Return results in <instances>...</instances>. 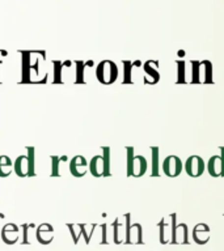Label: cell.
Listing matches in <instances>:
<instances>
[{
	"label": "cell",
	"instance_id": "1",
	"mask_svg": "<svg viewBox=\"0 0 224 251\" xmlns=\"http://www.w3.org/2000/svg\"><path fill=\"white\" fill-rule=\"evenodd\" d=\"M212 71L210 60H192V84H212Z\"/></svg>",
	"mask_w": 224,
	"mask_h": 251
},
{
	"label": "cell",
	"instance_id": "2",
	"mask_svg": "<svg viewBox=\"0 0 224 251\" xmlns=\"http://www.w3.org/2000/svg\"><path fill=\"white\" fill-rule=\"evenodd\" d=\"M126 152H127V176H144L148 168V162L145 160L144 156H134V148L133 147H126Z\"/></svg>",
	"mask_w": 224,
	"mask_h": 251
},
{
	"label": "cell",
	"instance_id": "3",
	"mask_svg": "<svg viewBox=\"0 0 224 251\" xmlns=\"http://www.w3.org/2000/svg\"><path fill=\"white\" fill-rule=\"evenodd\" d=\"M118 74H119V71L113 60H102L101 63H98L97 68H96V77L104 85L113 84L118 78Z\"/></svg>",
	"mask_w": 224,
	"mask_h": 251
},
{
	"label": "cell",
	"instance_id": "4",
	"mask_svg": "<svg viewBox=\"0 0 224 251\" xmlns=\"http://www.w3.org/2000/svg\"><path fill=\"white\" fill-rule=\"evenodd\" d=\"M89 172L93 176H110V149L104 148V156H94L89 162Z\"/></svg>",
	"mask_w": 224,
	"mask_h": 251
},
{
	"label": "cell",
	"instance_id": "5",
	"mask_svg": "<svg viewBox=\"0 0 224 251\" xmlns=\"http://www.w3.org/2000/svg\"><path fill=\"white\" fill-rule=\"evenodd\" d=\"M184 169L189 176L198 178L206 170V164H204L203 158L200 156H190L188 160L185 161Z\"/></svg>",
	"mask_w": 224,
	"mask_h": 251
},
{
	"label": "cell",
	"instance_id": "6",
	"mask_svg": "<svg viewBox=\"0 0 224 251\" xmlns=\"http://www.w3.org/2000/svg\"><path fill=\"white\" fill-rule=\"evenodd\" d=\"M182 168H184V165H182V161L178 156H168L165 157L164 161H163V164H161V169H163V172L167 176H170V178H174V176H178L182 172Z\"/></svg>",
	"mask_w": 224,
	"mask_h": 251
},
{
	"label": "cell",
	"instance_id": "7",
	"mask_svg": "<svg viewBox=\"0 0 224 251\" xmlns=\"http://www.w3.org/2000/svg\"><path fill=\"white\" fill-rule=\"evenodd\" d=\"M220 154L218 156L210 157L206 169H207L208 174L214 178H219L224 176V147H220Z\"/></svg>",
	"mask_w": 224,
	"mask_h": 251
},
{
	"label": "cell",
	"instance_id": "8",
	"mask_svg": "<svg viewBox=\"0 0 224 251\" xmlns=\"http://www.w3.org/2000/svg\"><path fill=\"white\" fill-rule=\"evenodd\" d=\"M144 82L145 84H151V85H155L160 80V74H159V63L156 60H147L144 63Z\"/></svg>",
	"mask_w": 224,
	"mask_h": 251
},
{
	"label": "cell",
	"instance_id": "9",
	"mask_svg": "<svg viewBox=\"0 0 224 251\" xmlns=\"http://www.w3.org/2000/svg\"><path fill=\"white\" fill-rule=\"evenodd\" d=\"M70 172L74 176L82 178L88 172V162H86L85 157L76 156L74 157L70 162Z\"/></svg>",
	"mask_w": 224,
	"mask_h": 251
},
{
	"label": "cell",
	"instance_id": "10",
	"mask_svg": "<svg viewBox=\"0 0 224 251\" xmlns=\"http://www.w3.org/2000/svg\"><path fill=\"white\" fill-rule=\"evenodd\" d=\"M16 174L19 176H27L30 174V161L28 156H20L17 157V160L15 161L13 165Z\"/></svg>",
	"mask_w": 224,
	"mask_h": 251
},
{
	"label": "cell",
	"instance_id": "11",
	"mask_svg": "<svg viewBox=\"0 0 224 251\" xmlns=\"http://www.w3.org/2000/svg\"><path fill=\"white\" fill-rule=\"evenodd\" d=\"M193 238L199 245L206 243L210 239V227L206 224H198L193 230Z\"/></svg>",
	"mask_w": 224,
	"mask_h": 251
},
{
	"label": "cell",
	"instance_id": "12",
	"mask_svg": "<svg viewBox=\"0 0 224 251\" xmlns=\"http://www.w3.org/2000/svg\"><path fill=\"white\" fill-rule=\"evenodd\" d=\"M53 234H54V227L49 225V224H42L37 230V238L38 242L47 245L53 241Z\"/></svg>",
	"mask_w": 224,
	"mask_h": 251
},
{
	"label": "cell",
	"instance_id": "13",
	"mask_svg": "<svg viewBox=\"0 0 224 251\" xmlns=\"http://www.w3.org/2000/svg\"><path fill=\"white\" fill-rule=\"evenodd\" d=\"M1 238L5 243H15L19 238V227L13 224H8L1 230Z\"/></svg>",
	"mask_w": 224,
	"mask_h": 251
},
{
	"label": "cell",
	"instance_id": "14",
	"mask_svg": "<svg viewBox=\"0 0 224 251\" xmlns=\"http://www.w3.org/2000/svg\"><path fill=\"white\" fill-rule=\"evenodd\" d=\"M12 170H15L12 166V161L9 157L0 156V176L5 178L12 173Z\"/></svg>",
	"mask_w": 224,
	"mask_h": 251
},
{
	"label": "cell",
	"instance_id": "15",
	"mask_svg": "<svg viewBox=\"0 0 224 251\" xmlns=\"http://www.w3.org/2000/svg\"><path fill=\"white\" fill-rule=\"evenodd\" d=\"M159 151L160 149L157 148V147H153L151 148V152H152V172H151V176H157L160 173H159V164H157V161H159Z\"/></svg>",
	"mask_w": 224,
	"mask_h": 251
},
{
	"label": "cell",
	"instance_id": "16",
	"mask_svg": "<svg viewBox=\"0 0 224 251\" xmlns=\"http://www.w3.org/2000/svg\"><path fill=\"white\" fill-rule=\"evenodd\" d=\"M178 67V77H177V84H186V75H185V62L184 60H178L177 62Z\"/></svg>",
	"mask_w": 224,
	"mask_h": 251
},
{
	"label": "cell",
	"instance_id": "17",
	"mask_svg": "<svg viewBox=\"0 0 224 251\" xmlns=\"http://www.w3.org/2000/svg\"><path fill=\"white\" fill-rule=\"evenodd\" d=\"M125 63V71H126V74H125V80H123V82L125 84H131V67H133V64H130V62H123Z\"/></svg>",
	"mask_w": 224,
	"mask_h": 251
}]
</instances>
